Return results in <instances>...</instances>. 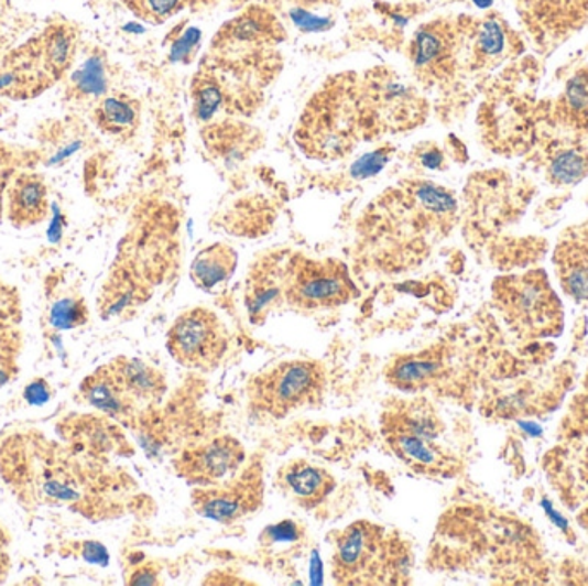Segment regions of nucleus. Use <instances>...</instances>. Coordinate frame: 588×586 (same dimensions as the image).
I'll list each match as a JSON object with an SVG mask.
<instances>
[{"label":"nucleus","mask_w":588,"mask_h":586,"mask_svg":"<svg viewBox=\"0 0 588 586\" xmlns=\"http://www.w3.org/2000/svg\"><path fill=\"white\" fill-rule=\"evenodd\" d=\"M372 133L377 131L361 97L360 78L341 75L312 98L294 137L306 155L338 161Z\"/></svg>","instance_id":"obj_1"},{"label":"nucleus","mask_w":588,"mask_h":586,"mask_svg":"<svg viewBox=\"0 0 588 586\" xmlns=\"http://www.w3.org/2000/svg\"><path fill=\"white\" fill-rule=\"evenodd\" d=\"M410 549L372 521L358 520L333 536V576L339 585H388L409 575Z\"/></svg>","instance_id":"obj_2"},{"label":"nucleus","mask_w":588,"mask_h":586,"mask_svg":"<svg viewBox=\"0 0 588 586\" xmlns=\"http://www.w3.org/2000/svg\"><path fill=\"white\" fill-rule=\"evenodd\" d=\"M327 391L326 367L317 360H286L260 371L248 382L251 410L271 419L318 406Z\"/></svg>","instance_id":"obj_3"},{"label":"nucleus","mask_w":588,"mask_h":586,"mask_svg":"<svg viewBox=\"0 0 588 586\" xmlns=\"http://www.w3.org/2000/svg\"><path fill=\"white\" fill-rule=\"evenodd\" d=\"M440 432L443 426L437 414L420 401L385 411L382 419V434L389 449L420 474H444L449 468L451 457L437 444Z\"/></svg>","instance_id":"obj_4"},{"label":"nucleus","mask_w":588,"mask_h":586,"mask_svg":"<svg viewBox=\"0 0 588 586\" xmlns=\"http://www.w3.org/2000/svg\"><path fill=\"white\" fill-rule=\"evenodd\" d=\"M494 294L499 308L516 333L542 337L562 330V302L541 270L499 279Z\"/></svg>","instance_id":"obj_5"},{"label":"nucleus","mask_w":588,"mask_h":586,"mask_svg":"<svg viewBox=\"0 0 588 586\" xmlns=\"http://www.w3.org/2000/svg\"><path fill=\"white\" fill-rule=\"evenodd\" d=\"M357 296V285L345 263L336 259L315 260L290 254L284 302L291 308L300 312L339 308Z\"/></svg>","instance_id":"obj_6"},{"label":"nucleus","mask_w":588,"mask_h":586,"mask_svg":"<svg viewBox=\"0 0 588 586\" xmlns=\"http://www.w3.org/2000/svg\"><path fill=\"white\" fill-rule=\"evenodd\" d=\"M165 346L181 367L213 371L228 355V327L213 310L195 306L181 313L171 325Z\"/></svg>","instance_id":"obj_7"},{"label":"nucleus","mask_w":588,"mask_h":586,"mask_svg":"<svg viewBox=\"0 0 588 586\" xmlns=\"http://www.w3.org/2000/svg\"><path fill=\"white\" fill-rule=\"evenodd\" d=\"M361 97L377 133L415 130L427 118V104L394 70L373 69L360 78Z\"/></svg>","instance_id":"obj_8"},{"label":"nucleus","mask_w":588,"mask_h":586,"mask_svg":"<svg viewBox=\"0 0 588 586\" xmlns=\"http://www.w3.org/2000/svg\"><path fill=\"white\" fill-rule=\"evenodd\" d=\"M192 504L198 517L220 524H232L250 517L263 504V469L259 463H244L228 480L196 487Z\"/></svg>","instance_id":"obj_9"},{"label":"nucleus","mask_w":588,"mask_h":586,"mask_svg":"<svg viewBox=\"0 0 588 586\" xmlns=\"http://www.w3.org/2000/svg\"><path fill=\"white\" fill-rule=\"evenodd\" d=\"M247 463V449L231 435L213 438L183 451L174 459L177 477L195 487H208L228 480Z\"/></svg>","instance_id":"obj_10"},{"label":"nucleus","mask_w":588,"mask_h":586,"mask_svg":"<svg viewBox=\"0 0 588 586\" xmlns=\"http://www.w3.org/2000/svg\"><path fill=\"white\" fill-rule=\"evenodd\" d=\"M518 12L541 44L566 40L588 23V0H518Z\"/></svg>","instance_id":"obj_11"},{"label":"nucleus","mask_w":588,"mask_h":586,"mask_svg":"<svg viewBox=\"0 0 588 586\" xmlns=\"http://www.w3.org/2000/svg\"><path fill=\"white\" fill-rule=\"evenodd\" d=\"M286 253H271L251 267L244 290V305L251 324H263L269 315L284 302L286 282Z\"/></svg>","instance_id":"obj_12"},{"label":"nucleus","mask_w":588,"mask_h":586,"mask_svg":"<svg viewBox=\"0 0 588 586\" xmlns=\"http://www.w3.org/2000/svg\"><path fill=\"white\" fill-rule=\"evenodd\" d=\"M274 484L279 492L306 511L317 509L322 502H326L338 487V481L329 469L306 459H291L281 466L275 474Z\"/></svg>","instance_id":"obj_13"},{"label":"nucleus","mask_w":588,"mask_h":586,"mask_svg":"<svg viewBox=\"0 0 588 586\" xmlns=\"http://www.w3.org/2000/svg\"><path fill=\"white\" fill-rule=\"evenodd\" d=\"M54 79L48 75L42 57L40 39L24 45L0 67V97L26 100L42 94Z\"/></svg>","instance_id":"obj_14"},{"label":"nucleus","mask_w":588,"mask_h":586,"mask_svg":"<svg viewBox=\"0 0 588 586\" xmlns=\"http://www.w3.org/2000/svg\"><path fill=\"white\" fill-rule=\"evenodd\" d=\"M458 39L451 24H427L416 32L412 42V63L425 78L443 79L451 75L455 67Z\"/></svg>","instance_id":"obj_15"},{"label":"nucleus","mask_w":588,"mask_h":586,"mask_svg":"<svg viewBox=\"0 0 588 586\" xmlns=\"http://www.w3.org/2000/svg\"><path fill=\"white\" fill-rule=\"evenodd\" d=\"M554 267L562 287L577 302L588 303V226L562 239L554 254Z\"/></svg>","instance_id":"obj_16"},{"label":"nucleus","mask_w":588,"mask_h":586,"mask_svg":"<svg viewBox=\"0 0 588 586\" xmlns=\"http://www.w3.org/2000/svg\"><path fill=\"white\" fill-rule=\"evenodd\" d=\"M79 391L88 404L112 419H130L137 410V401L126 391L110 363L104 365L83 380Z\"/></svg>","instance_id":"obj_17"},{"label":"nucleus","mask_w":588,"mask_h":586,"mask_svg":"<svg viewBox=\"0 0 588 586\" xmlns=\"http://www.w3.org/2000/svg\"><path fill=\"white\" fill-rule=\"evenodd\" d=\"M238 253L226 242H214L196 254L189 267V278L198 290L207 294L224 291L235 275Z\"/></svg>","instance_id":"obj_18"},{"label":"nucleus","mask_w":588,"mask_h":586,"mask_svg":"<svg viewBox=\"0 0 588 586\" xmlns=\"http://www.w3.org/2000/svg\"><path fill=\"white\" fill-rule=\"evenodd\" d=\"M48 214V192L44 177L23 174L9 192V220L17 227H32Z\"/></svg>","instance_id":"obj_19"},{"label":"nucleus","mask_w":588,"mask_h":586,"mask_svg":"<svg viewBox=\"0 0 588 586\" xmlns=\"http://www.w3.org/2000/svg\"><path fill=\"white\" fill-rule=\"evenodd\" d=\"M443 358L431 349V351L400 356L389 365L385 379L392 388L404 392H416L428 388L443 373Z\"/></svg>","instance_id":"obj_20"},{"label":"nucleus","mask_w":588,"mask_h":586,"mask_svg":"<svg viewBox=\"0 0 588 586\" xmlns=\"http://www.w3.org/2000/svg\"><path fill=\"white\" fill-rule=\"evenodd\" d=\"M119 380L137 403H155L167 391L164 373L138 358L119 356L110 361Z\"/></svg>","instance_id":"obj_21"},{"label":"nucleus","mask_w":588,"mask_h":586,"mask_svg":"<svg viewBox=\"0 0 588 586\" xmlns=\"http://www.w3.org/2000/svg\"><path fill=\"white\" fill-rule=\"evenodd\" d=\"M42 57L54 82L63 78L72 67L76 54V30L69 23H54L40 36Z\"/></svg>","instance_id":"obj_22"},{"label":"nucleus","mask_w":588,"mask_h":586,"mask_svg":"<svg viewBox=\"0 0 588 586\" xmlns=\"http://www.w3.org/2000/svg\"><path fill=\"white\" fill-rule=\"evenodd\" d=\"M140 109L133 98L124 95H110L98 100L94 110V121L98 130L109 137H128L137 130Z\"/></svg>","instance_id":"obj_23"},{"label":"nucleus","mask_w":588,"mask_h":586,"mask_svg":"<svg viewBox=\"0 0 588 586\" xmlns=\"http://www.w3.org/2000/svg\"><path fill=\"white\" fill-rule=\"evenodd\" d=\"M107 91V70L102 57L91 55L69 78V97L90 100Z\"/></svg>","instance_id":"obj_24"},{"label":"nucleus","mask_w":588,"mask_h":586,"mask_svg":"<svg viewBox=\"0 0 588 586\" xmlns=\"http://www.w3.org/2000/svg\"><path fill=\"white\" fill-rule=\"evenodd\" d=\"M562 106L566 121L588 131V67L578 70L569 79L562 97Z\"/></svg>","instance_id":"obj_25"},{"label":"nucleus","mask_w":588,"mask_h":586,"mask_svg":"<svg viewBox=\"0 0 588 586\" xmlns=\"http://www.w3.org/2000/svg\"><path fill=\"white\" fill-rule=\"evenodd\" d=\"M507 48V33L496 20H486L475 32L473 55L479 64L498 59Z\"/></svg>","instance_id":"obj_26"},{"label":"nucleus","mask_w":588,"mask_h":586,"mask_svg":"<svg viewBox=\"0 0 588 586\" xmlns=\"http://www.w3.org/2000/svg\"><path fill=\"white\" fill-rule=\"evenodd\" d=\"M588 174V156L577 150H565L554 156L549 165V177L554 184L580 183Z\"/></svg>","instance_id":"obj_27"},{"label":"nucleus","mask_w":588,"mask_h":586,"mask_svg":"<svg viewBox=\"0 0 588 586\" xmlns=\"http://www.w3.org/2000/svg\"><path fill=\"white\" fill-rule=\"evenodd\" d=\"M88 306L81 297H61L51 306L48 322L57 330H73L88 322Z\"/></svg>","instance_id":"obj_28"},{"label":"nucleus","mask_w":588,"mask_h":586,"mask_svg":"<svg viewBox=\"0 0 588 586\" xmlns=\"http://www.w3.org/2000/svg\"><path fill=\"white\" fill-rule=\"evenodd\" d=\"M565 426L571 437L588 435V373L585 377L581 391L573 399Z\"/></svg>","instance_id":"obj_29"},{"label":"nucleus","mask_w":588,"mask_h":586,"mask_svg":"<svg viewBox=\"0 0 588 586\" xmlns=\"http://www.w3.org/2000/svg\"><path fill=\"white\" fill-rule=\"evenodd\" d=\"M302 535V527L296 521H279V523L265 528L260 540L265 545H274V543L296 542Z\"/></svg>","instance_id":"obj_30"},{"label":"nucleus","mask_w":588,"mask_h":586,"mask_svg":"<svg viewBox=\"0 0 588 586\" xmlns=\"http://www.w3.org/2000/svg\"><path fill=\"white\" fill-rule=\"evenodd\" d=\"M14 339L11 334H0V388L11 382L17 376V360H14Z\"/></svg>","instance_id":"obj_31"},{"label":"nucleus","mask_w":588,"mask_h":586,"mask_svg":"<svg viewBox=\"0 0 588 586\" xmlns=\"http://www.w3.org/2000/svg\"><path fill=\"white\" fill-rule=\"evenodd\" d=\"M198 44H200V30L189 28V30H186V33H183L174 42L173 47H171V61H174V63L189 61Z\"/></svg>","instance_id":"obj_32"},{"label":"nucleus","mask_w":588,"mask_h":586,"mask_svg":"<svg viewBox=\"0 0 588 586\" xmlns=\"http://www.w3.org/2000/svg\"><path fill=\"white\" fill-rule=\"evenodd\" d=\"M389 156H391V150L389 149H381L377 150V152L369 153V155L363 156V159H360V161L353 165L355 176H373V174L379 173V171L388 164Z\"/></svg>","instance_id":"obj_33"},{"label":"nucleus","mask_w":588,"mask_h":586,"mask_svg":"<svg viewBox=\"0 0 588 586\" xmlns=\"http://www.w3.org/2000/svg\"><path fill=\"white\" fill-rule=\"evenodd\" d=\"M573 478L577 484L578 490L588 493V444H584L577 453L573 454Z\"/></svg>","instance_id":"obj_34"},{"label":"nucleus","mask_w":588,"mask_h":586,"mask_svg":"<svg viewBox=\"0 0 588 586\" xmlns=\"http://www.w3.org/2000/svg\"><path fill=\"white\" fill-rule=\"evenodd\" d=\"M51 395L52 389L48 388V383L45 380H35L24 389V399H26L28 403L36 404V406L47 403Z\"/></svg>","instance_id":"obj_35"},{"label":"nucleus","mask_w":588,"mask_h":586,"mask_svg":"<svg viewBox=\"0 0 588 586\" xmlns=\"http://www.w3.org/2000/svg\"><path fill=\"white\" fill-rule=\"evenodd\" d=\"M293 20L300 24V26L305 28L308 32H317V30H326L330 26L329 21L320 20V18L311 17L303 11L293 12Z\"/></svg>","instance_id":"obj_36"},{"label":"nucleus","mask_w":588,"mask_h":586,"mask_svg":"<svg viewBox=\"0 0 588 586\" xmlns=\"http://www.w3.org/2000/svg\"><path fill=\"white\" fill-rule=\"evenodd\" d=\"M157 573L150 567H140L131 575L130 585H157Z\"/></svg>","instance_id":"obj_37"},{"label":"nucleus","mask_w":588,"mask_h":586,"mask_svg":"<svg viewBox=\"0 0 588 586\" xmlns=\"http://www.w3.org/2000/svg\"><path fill=\"white\" fill-rule=\"evenodd\" d=\"M9 535L6 533L4 528H2V524H0V579L4 578L6 571H8L9 566Z\"/></svg>","instance_id":"obj_38"},{"label":"nucleus","mask_w":588,"mask_h":586,"mask_svg":"<svg viewBox=\"0 0 588 586\" xmlns=\"http://www.w3.org/2000/svg\"><path fill=\"white\" fill-rule=\"evenodd\" d=\"M422 162H424L425 167L427 169H439L443 165L444 156L439 150H428L422 155Z\"/></svg>","instance_id":"obj_39"},{"label":"nucleus","mask_w":588,"mask_h":586,"mask_svg":"<svg viewBox=\"0 0 588 586\" xmlns=\"http://www.w3.org/2000/svg\"><path fill=\"white\" fill-rule=\"evenodd\" d=\"M59 227H61V214H59V210H55L54 223H52V229H51L52 241H57V239L61 238Z\"/></svg>","instance_id":"obj_40"},{"label":"nucleus","mask_w":588,"mask_h":586,"mask_svg":"<svg viewBox=\"0 0 588 586\" xmlns=\"http://www.w3.org/2000/svg\"><path fill=\"white\" fill-rule=\"evenodd\" d=\"M578 523L584 528L585 532L588 533V502L581 508V511L578 512L577 517Z\"/></svg>","instance_id":"obj_41"},{"label":"nucleus","mask_w":588,"mask_h":586,"mask_svg":"<svg viewBox=\"0 0 588 586\" xmlns=\"http://www.w3.org/2000/svg\"><path fill=\"white\" fill-rule=\"evenodd\" d=\"M475 4L479 6V8H489L492 4V0H475Z\"/></svg>","instance_id":"obj_42"}]
</instances>
